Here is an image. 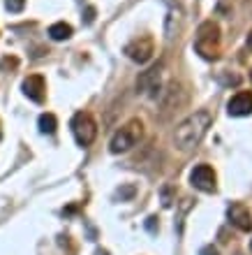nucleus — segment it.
I'll return each mask as SVG.
<instances>
[{"instance_id":"f257e3e1","label":"nucleus","mask_w":252,"mask_h":255,"mask_svg":"<svg viewBox=\"0 0 252 255\" xmlns=\"http://www.w3.org/2000/svg\"><path fill=\"white\" fill-rule=\"evenodd\" d=\"M211 123H213L211 112H206V109L192 112L185 121L178 123L176 132H173V144H176V148H178V151H192V148H197L201 144V139L206 137V132H208Z\"/></svg>"},{"instance_id":"f03ea898","label":"nucleus","mask_w":252,"mask_h":255,"mask_svg":"<svg viewBox=\"0 0 252 255\" xmlns=\"http://www.w3.org/2000/svg\"><path fill=\"white\" fill-rule=\"evenodd\" d=\"M194 51L204 58V61H218L220 51H222V35H220V26L215 21H204L197 28L194 35Z\"/></svg>"},{"instance_id":"7ed1b4c3","label":"nucleus","mask_w":252,"mask_h":255,"mask_svg":"<svg viewBox=\"0 0 252 255\" xmlns=\"http://www.w3.org/2000/svg\"><path fill=\"white\" fill-rule=\"evenodd\" d=\"M144 137V123L139 119H132V121H127L125 126L116 130L109 141V148H111V153H125L130 151L132 146H137V141Z\"/></svg>"},{"instance_id":"20e7f679","label":"nucleus","mask_w":252,"mask_h":255,"mask_svg":"<svg viewBox=\"0 0 252 255\" xmlns=\"http://www.w3.org/2000/svg\"><path fill=\"white\" fill-rule=\"evenodd\" d=\"M70 128H72V134H74V139H77L79 146H90L95 141V137H97V126H95L93 116L88 114V112L74 114Z\"/></svg>"},{"instance_id":"39448f33","label":"nucleus","mask_w":252,"mask_h":255,"mask_svg":"<svg viewBox=\"0 0 252 255\" xmlns=\"http://www.w3.org/2000/svg\"><path fill=\"white\" fill-rule=\"evenodd\" d=\"M123 51H125V56L130 61L144 65V63H148L153 58V54H155V44H153L151 35H139V37H134L132 42H127Z\"/></svg>"},{"instance_id":"423d86ee","label":"nucleus","mask_w":252,"mask_h":255,"mask_svg":"<svg viewBox=\"0 0 252 255\" xmlns=\"http://www.w3.org/2000/svg\"><path fill=\"white\" fill-rule=\"evenodd\" d=\"M190 183L201 193H215V188H218L215 186V172L208 165H197L190 172Z\"/></svg>"},{"instance_id":"0eeeda50","label":"nucleus","mask_w":252,"mask_h":255,"mask_svg":"<svg viewBox=\"0 0 252 255\" xmlns=\"http://www.w3.org/2000/svg\"><path fill=\"white\" fill-rule=\"evenodd\" d=\"M227 218H229V223H232V225H236V228L243 230V232H250V230H252V214H250V209H248L246 204H241V202H234L232 207L227 209Z\"/></svg>"},{"instance_id":"6e6552de","label":"nucleus","mask_w":252,"mask_h":255,"mask_svg":"<svg viewBox=\"0 0 252 255\" xmlns=\"http://www.w3.org/2000/svg\"><path fill=\"white\" fill-rule=\"evenodd\" d=\"M227 112L229 116H250L252 114V93L250 91H241L227 102Z\"/></svg>"},{"instance_id":"1a4fd4ad","label":"nucleus","mask_w":252,"mask_h":255,"mask_svg":"<svg viewBox=\"0 0 252 255\" xmlns=\"http://www.w3.org/2000/svg\"><path fill=\"white\" fill-rule=\"evenodd\" d=\"M160 77H162V65L151 67L148 72H144L139 77L137 88H141V91H146L148 88V95H151V98H158V93H160Z\"/></svg>"},{"instance_id":"9d476101","label":"nucleus","mask_w":252,"mask_h":255,"mask_svg":"<svg viewBox=\"0 0 252 255\" xmlns=\"http://www.w3.org/2000/svg\"><path fill=\"white\" fill-rule=\"evenodd\" d=\"M44 91H47V84H44V79H42L40 74H30L28 79H23V93L33 102L44 100Z\"/></svg>"},{"instance_id":"9b49d317","label":"nucleus","mask_w":252,"mask_h":255,"mask_svg":"<svg viewBox=\"0 0 252 255\" xmlns=\"http://www.w3.org/2000/svg\"><path fill=\"white\" fill-rule=\"evenodd\" d=\"M49 35H51V40H56V42L70 40V37H72V26L65 23V21H58V23H53V26L49 28Z\"/></svg>"},{"instance_id":"f8f14e48","label":"nucleus","mask_w":252,"mask_h":255,"mask_svg":"<svg viewBox=\"0 0 252 255\" xmlns=\"http://www.w3.org/2000/svg\"><path fill=\"white\" fill-rule=\"evenodd\" d=\"M56 128H58V121H56V116L53 114H42L40 116V132L53 134L56 132Z\"/></svg>"},{"instance_id":"ddd939ff","label":"nucleus","mask_w":252,"mask_h":255,"mask_svg":"<svg viewBox=\"0 0 252 255\" xmlns=\"http://www.w3.org/2000/svg\"><path fill=\"white\" fill-rule=\"evenodd\" d=\"M5 7H7V12L19 14L21 9L26 7V0H5Z\"/></svg>"},{"instance_id":"4468645a","label":"nucleus","mask_w":252,"mask_h":255,"mask_svg":"<svg viewBox=\"0 0 252 255\" xmlns=\"http://www.w3.org/2000/svg\"><path fill=\"white\" fill-rule=\"evenodd\" d=\"M218 79L222 81L225 86H239V84H241V77H239V74H232V77H222V74H220Z\"/></svg>"},{"instance_id":"2eb2a0df","label":"nucleus","mask_w":252,"mask_h":255,"mask_svg":"<svg viewBox=\"0 0 252 255\" xmlns=\"http://www.w3.org/2000/svg\"><path fill=\"white\" fill-rule=\"evenodd\" d=\"M16 65H19V61H16V58H2V61H0V67H2V70H7V67H9V70H14Z\"/></svg>"},{"instance_id":"dca6fc26","label":"nucleus","mask_w":252,"mask_h":255,"mask_svg":"<svg viewBox=\"0 0 252 255\" xmlns=\"http://www.w3.org/2000/svg\"><path fill=\"white\" fill-rule=\"evenodd\" d=\"M199 255H218V249H213V246H204L199 251Z\"/></svg>"},{"instance_id":"f3484780","label":"nucleus","mask_w":252,"mask_h":255,"mask_svg":"<svg viewBox=\"0 0 252 255\" xmlns=\"http://www.w3.org/2000/svg\"><path fill=\"white\" fill-rule=\"evenodd\" d=\"M93 16H95V7H88L86 9V23H93Z\"/></svg>"},{"instance_id":"a211bd4d","label":"nucleus","mask_w":252,"mask_h":255,"mask_svg":"<svg viewBox=\"0 0 252 255\" xmlns=\"http://www.w3.org/2000/svg\"><path fill=\"white\" fill-rule=\"evenodd\" d=\"M155 221H158L155 216H151V218H148V221H146V228H148V232H155Z\"/></svg>"},{"instance_id":"6ab92c4d","label":"nucleus","mask_w":252,"mask_h":255,"mask_svg":"<svg viewBox=\"0 0 252 255\" xmlns=\"http://www.w3.org/2000/svg\"><path fill=\"white\" fill-rule=\"evenodd\" d=\"M132 193H134V188H132V186H127V188L123 190V193H120V197H130Z\"/></svg>"},{"instance_id":"aec40b11","label":"nucleus","mask_w":252,"mask_h":255,"mask_svg":"<svg viewBox=\"0 0 252 255\" xmlns=\"http://www.w3.org/2000/svg\"><path fill=\"white\" fill-rule=\"evenodd\" d=\"M248 49L252 51V30H250V35H248Z\"/></svg>"},{"instance_id":"412c9836","label":"nucleus","mask_w":252,"mask_h":255,"mask_svg":"<svg viewBox=\"0 0 252 255\" xmlns=\"http://www.w3.org/2000/svg\"><path fill=\"white\" fill-rule=\"evenodd\" d=\"M250 79H252V70H250Z\"/></svg>"},{"instance_id":"4be33fe9","label":"nucleus","mask_w":252,"mask_h":255,"mask_svg":"<svg viewBox=\"0 0 252 255\" xmlns=\"http://www.w3.org/2000/svg\"><path fill=\"white\" fill-rule=\"evenodd\" d=\"M250 251H252V242H250Z\"/></svg>"},{"instance_id":"5701e85b","label":"nucleus","mask_w":252,"mask_h":255,"mask_svg":"<svg viewBox=\"0 0 252 255\" xmlns=\"http://www.w3.org/2000/svg\"><path fill=\"white\" fill-rule=\"evenodd\" d=\"M0 139H2V132H0Z\"/></svg>"}]
</instances>
